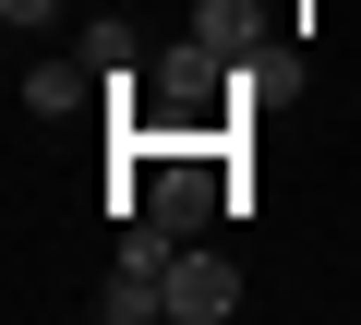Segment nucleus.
Listing matches in <instances>:
<instances>
[{
  "label": "nucleus",
  "mask_w": 361,
  "mask_h": 325,
  "mask_svg": "<svg viewBox=\"0 0 361 325\" xmlns=\"http://www.w3.org/2000/svg\"><path fill=\"white\" fill-rule=\"evenodd\" d=\"M229 313H241V277H229V253L180 241V253H169V325H229Z\"/></svg>",
  "instance_id": "f257e3e1"
},
{
  "label": "nucleus",
  "mask_w": 361,
  "mask_h": 325,
  "mask_svg": "<svg viewBox=\"0 0 361 325\" xmlns=\"http://www.w3.org/2000/svg\"><path fill=\"white\" fill-rule=\"evenodd\" d=\"M85 85H97L85 61H37V73H25V109H37V121H73V109H85Z\"/></svg>",
  "instance_id": "f03ea898"
},
{
  "label": "nucleus",
  "mask_w": 361,
  "mask_h": 325,
  "mask_svg": "<svg viewBox=\"0 0 361 325\" xmlns=\"http://www.w3.org/2000/svg\"><path fill=\"white\" fill-rule=\"evenodd\" d=\"M85 73H97V85H109V73H133V25H121V13H97V25H85Z\"/></svg>",
  "instance_id": "7ed1b4c3"
},
{
  "label": "nucleus",
  "mask_w": 361,
  "mask_h": 325,
  "mask_svg": "<svg viewBox=\"0 0 361 325\" xmlns=\"http://www.w3.org/2000/svg\"><path fill=\"white\" fill-rule=\"evenodd\" d=\"M49 13H61V0H0V25H13V37H25V25H49Z\"/></svg>",
  "instance_id": "20e7f679"
}]
</instances>
